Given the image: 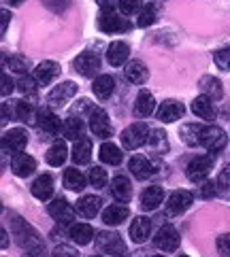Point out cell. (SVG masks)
<instances>
[{"instance_id":"1","label":"cell","mask_w":230,"mask_h":257,"mask_svg":"<svg viewBox=\"0 0 230 257\" xmlns=\"http://www.w3.org/2000/svg\"><path fill=\"white\" fill-rule=\"evenodd\" d=\"M11 232H13V238H15V244L20 246L24 253L34 251V249H43L45 246L41 234L36 232L28 221H24V219L17 217V215H11Z\"/></svg>"},{"instance_id":"2","label":"cell","mask_w":230,"mask_h":257,"mask_svg":"<svg viewBox=\"0 0 230 257\" xmlns=\"http://www.w3.org/2000/svg\"><path fill=\"white\" fill-rule=\"evenodd\" d=\"M119 15L122 13H117L113 7H105L98 15V30L105 32V34H117V32L130 30V24Z\"/></svg>"},{"instance_id":"3","label":"cell","mask_w":230,"mask_h":257,"mask_svg":"<svg viewBox=\"0 0 230 257\" xmlns=\"http://www.w3.org/2000/svg\"><path fill=\"white\" fill-rule=\"evenodd\" d=\"M149 134H151L149 127L139 121V123H132L130 127H126L119 139H122V147H124V149L136 151L139 147H143V145L149 143Z\"/></svg>"},{"instance_id":"4","label":"cell","mask_w":230,"mask_h":257,"mask_svg":"<svg viewBox=\"0 0 230 257\" xmlns=\"http://www.w3.org/2000/svg\"><path fill=\"white\" fill-rule=\"evenodd\" d=\"M96 246L105 255H111V257H126V242L122 240V236L115 234V232H103L96 234Z\"/></svg>"},{"instance_id":"5","label":"cell","mask_w":230,"mask_h":257,"mask_svg":"<svg viewBox=\"0 0 230 257\" xmlns=\"http://www.w3.org/2000/svg\"><path fill=\"white\" fill-rule=\"evenodd\" d=\"M228 139H226V132L217 125H202V132H200V147L211 153V155H217L219 151L226 147Z\"/></svg>"},{"instance_id":"6","label":"cell","mask_w":230,"mask_h":257,"mask_svg":"<svg viewBox=\"0 0 230 257\" xmlns=\"http://www.w3.org/2000/svg\"><path fill=\"white\" fill-rule=\"evenodd\" d=\"M211 168H213V155H198V158H194L190 164H188V168H186V174H188V179L192 183H200V181H205L209 177V172Z\"/></svg>"},{"instance_id":"7","label":"cell","mask_w":230,"mask_h":257,"mask_svg":"<svg viewBox=\"0 0 230 257\" xmlns=\"http://www.w3.org/2000/svg\"><path fill=\"white\" fill-rule=\"evenodd\" d=\"M28 145V132L24 127H13L3 134V151L5 153H22Z\"/></svg>"},{"instance_id":"8","label":"cell","mask_w":230,"mask_h":257,"mask_svg":"<svg viewBox=\"0 0 230 257\" xmlns=\"http://www.w3.org/2000/svg\"><path fill=\"white\" fill-rule=\"evenodd\" d=\"M77 94V83L72 81H64V83L56 85L49 94H47V104L51 108H60V106H66L68 100Z\"/></svg>"},{"instance_id":"9","label":"cell","mask_w":230,"mask_h":257,"mask_svg":"<svg viewBox=\"0 0 230 257\" xmlns=\"http://www.w3.org/2000/svg\"><path fill=\"white\" fill-rule=\"evenodd\" d=\"M154 244H156V249H160L164 253L177 251L179 249V234H177V229H175L171 223L162 225L158 229V234H156V238H154Z\"/></svg>"},{"instance_id":"10","label":"cell","mask_w":230,"mask_h":257,"mask_svg":"<svg viewBox=\"0 0 230 257\" xmlns=\"http://www.w3.org/2000/svg\"><path fill=\"white\" fill-rule=\"evenodd\" d=\"M90 130L96 139H109L113 134L111 121H109V115L103 111V108H92L90 111Z\"/></svg>"},{"instance_id":"11","label":"cell","mask_w":230,"mask_h":257,"mask_svg":"<svg viewBox=\"0 0 230 257\" xmlns=\"http://www.w3.org/2000/svg\"><path fill=\"white\" fill-rule=\"evenodd\" d=\"M192 202H194V196L190 194L186 189H179V191H173L167 200V217H177L181 213H186V210L192 206Z\"/></svg>"},{"instance_id":"12","label":"cell","mask_w":230,"mask_h":257,"mask_svg":"<svg viewBox=\"0 0 230 257\" xmlns=\"http://www.w3.org/2000/svg\"><path fill=\"white\" fill-rule=\"evenodd\" d=\"M72 66H75V70L81 77H94L98 72V68H100V56L94 51H84L75 58Z\"/></svg>"},{"instance_id":"13","label":"cell","mask_w":230,"mask_h":257,"mask_svg":"<svg viewBox=\"0 0 230 257\" xmlns=\"http://www.w3.org/2000/svg\"><path fill=\"white\" fill-rule=\"evenodd\" d=\"M75 210L77 208H72L70 204H68V200L66 198H56L51 202V204L47 206V213H49V217L51 219H56L58 223H70L72 219H75Z\"/></svg>"},{"instance_id":"14","label":"cell","mask_w":230,"mask_h":257,"mask_svg":"<svg viewBox=\"0 0 230 257\" xmlns=\"http://www.w3.org/2000/svg\"><path fill=\"white\" fill-rule=\"evenodd\" d=\"M183 113H186V108H183V104L177 102V100H164V102L156 108V117H158L162 123L177 121V119L183 117Z\"/></svg>"},{"instance_id":"15","label":"cell","mask_w":230,"mask_h":257,"mask_svg":"<svg viewBox=\"0 0 230 257\" xmlns=\"http://www.w3.org/2000/svg\"><path fill=\"white\" fill-rule=\"evenodd\" d=\"M36 123H39V127L49 134V136H58L62 132V121L60 117L51 111V108H41L39 115H36Z\"/></svg>"},{"instance_id":"16","label":"cell","mask_w":230,"mask_h":257,"mask_svg":"<svg viewBox=\"0 0 230 257\" xmlns=\"http://www.w3.org/2000/svg\"><path fill=\"white\" fill-rule=\"evenodd\" d=\"M36 170V160L28 153H15L11 158V172L15 177H30V174Z\"/></svg>"},{"instance_id":"17","label":"cell","mask_w":230,"mask_h":257,"mask_svg":"<svg viewBox=\"0 0 230 257\" xmlns=\"http://www.w3.org/2000/svg\"><path fill=\"white\" fill-rule=\"evenodd\" d=\"M58 75H60V64L53 62V60H45L34 68V79L39 81L41 85L53 83V81L58 79Z\"/></svg>"},{"instance_id":"18","label":"cell","mask_w":230,"mask_h":257,"mask_svg":"<svg viewBox=\"0 0 230 257\" xmlns=\"http://www.w3.org/2000/svg\"><path fill=\"white\" fill-rule=\"evenodd\" d=\"M128 56H130V47L124 41H113L107 47V62L111 66H124L128 62Z\"/></svg>"},{"instance_id":"19","label":"cell","mask_w":230,"mask_h":257,"mask_svg":"<svg viewBox=\"0 0 230 257\" xmlns=\"http://www.w3.org/2000/svg\"><path fill=\"white\" fill-rule=\"evenodd\" d=\"M192 113H194L196 117H200V119H207V121H213L215 115H217L213 100H211L209 96H205V94L194 98V102H192Z\"/></svg>"},{"instance_id":"20","label":"cell","mask_w":230,"mask_h":257,"mask_svg":"<svg viewBox=\"0 0 230 257\" xmlns=\"http://www.w3.org/2000/svg\"><path fill=\"white\" fill-rule=\"evenodd\" d=\"M124 75H126V79L130 81V83H134V85H143L145 81L149 79V70H147V66H145L141 60H132V62H128V64H126Z\"/></svg>"},{"instance_id":"21","label":"cell","mask_w":230,"mask_h":257,"mask_svg":"<svg viewBox=\"0 0 230 257\" xmlns=\"http://www.w3.org/2000/svg\"><path fill=\"white\" fill-rule=\"evenodd\" d=\"M128 170H130L134 174V179H139V181L154 177V172H156L154 164L147 158H143V155H134V158L130 160V164H128Z\"/></svg>"},{"instance_id":"22","label":"cell","mask_w":230,"mask_h":257,"mask_svg":"<svg viewBox=\"0 0 230 257\" xmlns=\"http://www.w3.org/2000/svg\"><path fill=\"white\" fill-rule=\"evenodd\" d=\"M30 191H32V196H34L36 200L47 202V200L53 196V179L49 177V174H41V177L32 183Z\"/></svg>"},{"instance_id":"23","label":"cell","mask_w":230,"mask_h":257,"mask_svg":"<svg viewBox=\"0 0 230 257\" xmlns=\"http://www.w3.org/2000/svg\"><path fill=\"white\" fill-rule=\"evenodd\" d=\"M151 113H156V98L147 89H143V91H139V96L134 100V115L136 117H149Z\"/></svg>"},{"instance_id":"24","label":"cell","mask_w":230,"mask_h":257,"mask_svg":"<svg viewBox=\"0 0 230 257\" xmlns=\"http://www.w3.org/2000/svg\"><path fill=\"white\" fill-rule=\"evenodd\" d=\"M68 236L75 244L86 246V244L92 242V238H94V227H92L90 223H72L70 229H68Z\"/></svg>"},{"instance_id":"25","label":"cell","mask_w":230,"mask_h":257,"mask_svg":"<svg viewBox=\"0 0 230 257\" xmlns=\"http://www.w3.org/2000/svg\"><path fill=\"white\" fill-rule=\"evenodd\" d=\"M149 232H151V221L147 217H136L130 223V240L136 244L145 242L149 238Z\"/></svg>"},{"instance_id":"26","label":"cell","mask_w":230,"mask_h":257,"mask_svg":"<svg viewBox=\"0 0 230 257\" xmlns=\"http://www.w3.org/2000/svg\"><path fill=\"white\" fill-rule=\"evenodd\" d=\"M128 217H130V210L122 204H111L103 210V221L107 225H122Z\"/></svg>"},{"instance_id":"27","label":"cell","mask_w":230,"mask_h":257,"mask_svg":"<svg viewBox=\"0 0 230 257\" xmlns=\"http://www.w3.org/2000/svg\"><path fill=\"white\" fill-rule=\"evenodd\" d=\"M162 200H164V189L158 185H151L141 194V208L143 210H156L162 204Z\"/></svg>"},{"instance_id":"28","label":"cell","mask_w":230,"mask_h":257,"mask_svg":"<svg viewBox=\"0 0 230 257\" xmlns=\"http://www.w3.org/2000/svg\"><path fill=\"white\" fill-rule=\"evenodd\" d=\"M66 158H68V149H66V143L64 141H56L47 149V153H45V160H47V164L53 168H60L62 164L66 162Z\"/></svg>"},{"instance_id":"29","label":"cell","mask_w":230,"mask_h":257,"mask_svg":"<svg viewBox=\"0 0 230 257\" xmlns=\"http://www.w3.org/2000/svg\"><path fill=\"white\" fill-rule=\"evenodd\" d=\"M92 91H94V96L98 100L111 98V94L115 91V79L111 75H100V77H96L94 85H92Z\"/></svg>"},{"instance_id":"30","label":"cell","mask_w":230,"mask_h":257,"mask_svg":"<svg viewBox=\"0 0 230 257\" xmlns=\"http://www.w3.org/2000/svg\"><path fill=\"white\" fill-rule=\"evenodd\" d=\"M100 204H103V200H100L98 196H84L79 202H77V213L81 217H86V219H92V217H96L100 213Z\"/></svg>"},{"instance_id":"31","label":"cell","mask_w":230,"mask_h":257,"mask_svg":"<svg viewBox=\"0 0 230 257\" xmlns=\"http://www.w3.org/2000/svg\"><path fill=\"white\" fill-rule=\"evenodd\" d=\"M111 194L119 202H130V198H132L130 179H128V177H115L113 183H111Z\"/></svg>"},{"instance_id":"32","label":"cell","mask_w":230,"mask_h":257,"mask_svg":"<svg viewBox=\"0 0 230 257\" xmlns=\"http://www.w3.org/2000/svg\"><path fill=\"white\" fill-rule=\"evenodd\" d=\"M92 160V141L90 139H79L75 141L72 147V162L79 164V166H86Z\"/></svg>"},{"instance_id":"33","label":"cell","mask_w":230,"mask_h":257,"mask_svg":"<svg viewBox=\"0 0 230 257\" xmlns=\"http://www.w3.org/2000/svg\"><path fill=\"white\" fill-rule=\"evenodd\" d=\"M198 85H200V89H202V94L209 96L211 100H222L224 89H222V81H219V79L207 75V77H202V79L198 81Z\"/></svg>"},{"instance_id":"34","label":"cell","mask_w":230,"mask_h":257,"mask_svg":"<svg viewBox=\"0 0 230 257\" xmlns=\"http://www.w3.org/2000/svg\"><path fill=\"white\" fill-rule=\"evenodd\" d=\"M98 158H100V162L111 164V166H117V164L122 162L124 153H122V149H119L117 145H113V143H103V145H100V151H98Z\"/></svg>"},{"instance_id":"35","label":"cell","mask_w":230,"mask_h":257,"mask_svg":"<svg viewBox=\"0 0 230 257\" xmlns=\"http://www.w3.org/2000/svg\"><path fill=\"white\" fill-rule=\"evenodd\" d=\"M84 121L77 117H68V119H64V123H62V134H64V139H68V141H79L81 136H84Z\"/></svg>"},{"instance_id":"36","label":"cell","mask_w":230,"mask_h":257,"mask_svg":"<svg viewBox=\"0 0 230 257\" xmlns=\"http://www.w3.org/2000/svg\"><path fill=\"white\" fill-rule=\"evenodd\" d=\"M86 177L81 174V170L77 168H66V172H64V185H66L70 191H81L86 189Z\"/></svg>"},{"instance_id":"37","label":"cell","mask_w":230,"mask_h":257,"mask_svg":"<svg viewBox=\"0 0 230 257\" xmlns=\"http://www.w3.org/2000/svg\"><path fill=\"white\" fill-rule=\"evenodd\" d=\"M200 132H202V125H198V123H188L179 130L183 143L190 147H200Z\"/></svg>"},{"instance_id":"38","label":"cell","mask_w":230,"mask_h":257,"mask_svg":"<svg viewBox=\"0 0 230 257\" xmlns=\"http://www.w3.org/2000/svg\"><path fill=\"white\" fill-rule=\"evenodd\" d=\"M36 113L32 102H26V100H20V102L15 104V117L20 119L22 123H34L36 121Z\"/></svg>"},{"instance_id":"39","label":"cell","mask_w":230,"mask_h":257,"mask_svg":"<svg viewBox=\"0 0 230 257\" xmlns=\"http://www.w3.org/2000/svg\"><path fill=\"white\" fill-rule=\"evenodd\" d=\"M39 81L30 75H24L20 81H17V89H20L22 96H28V98H36V91H39Z\"/></svg>"},{"instance_id":"40","label":"cell","mask_w":230,"mask_h":257,"mask_svg":"<svg viewBox=\"0 0 230 257\" xmlns=\"http://www.w3.org/2000/svg\"><path fill=\"white\" fill-rule=\"evenodd\" d=\"M156 20H158V9H156V5H147L141 9L136 26H139V28H147V26L156 24Z\"/></svg>"},{"instance_id":"41","label":"cell","mask_w":230,"mask_h":257,"mask_svg":"<svg viewBox=\"0 0 230 257\" xmlns=\"http://www.w3.org/2000/svg\"><path fill=\"white\" fill-rule=\"evenodd\" d=\"M151 147V149L156 153H162L169 149V143H167V134H164L162 130H151V136H149V143H147Z\"/></svg>"},{"instance_id":"42","label":"cell","mask_w":230,"mask_h":257,"mask_svg":"<svg viewBox=\"0 0 230 257\" xmlns=\"http://www.w3.org/2000/svg\"><path fill=\"white\" fill-rule=\"evenodd\" d=\"M117 9L122 15H134V13H141L143 9V0H119Z\"/></svg>"},{"instance_id":"43","label":"cell","mask_w":230,"mask_h":257,"mask_svg":"<svg viewBox=\"0 0 230 257\" xmlns=\"http://www.w3.org/2000/svg\"><path fill=\"white\" fill-rule=\"evenodd\" d=\"M88 181H90V185L96 187V189L105 187L107 185V172L100 168V166H94V168L90 170V174H88Z\"/></svg>"},{"instance_id":"44","label":"cell","mask_w":230,"mask_h":257,"mask_svg":"<svg viewBox=\"0 0 230 257\" xmlns=\"http://www.w3.org/2000/svg\"><path fill=\"white\" fill-rule=\"evenodd\" d=\"M213 62L217 64L219 70H230V47H222L213 51Z\"/></svg>"},{"instance_id":"45","label":"cell","mask_w":230,"mask_h":257,"mask_svg":"<svg viewBox=\"0 0 230 257\" xmlns=\"http://www.w3.org/2000/svg\"><path fill=\"white\" fill-rule=\"evenodd\" d=\"M5 66H11V70H15V72H26L30 66V62L22 56H11V58H5Z\"/></svg>"},{"instance_id":"46","label":"cell","mask_w":230,"mask_h":257,"mask_svg":"<svg viewBox=\"0 0 230 257\" xmlns=\"http://www.w3.org/2000/svg\"><path fill=\"white\" fill-rule=\"evenodd\" d=\"M45 7H47L51 13H62L70 7V0H45Z\"/></svg>"},{"instance_id":"47","label":"cell","mask_w":230,"mask_h":257,"mask_svg":"<svg viewBox=\"0 0 230 257\" xmlns=\"http://www.w3.org/2000/svg\"><path fill=\"white\" fill-rule=\"evenodd\" d=\"M217 251L222 257H230V234H222L217 238Z\"/></svg>"},{"instance_id":"48","label":"cell","mask_w":230,"mask_h":257,"mask_svg":"<svg viewBox=\"0 0 230 257\" xmlns=\"http://www.w3.org/2000/svg\"><path fill=\"white\" fill-rule=\"evenodd\" d=\"M51 257H77V251L68 244H58L56 249H53Z\"/></svg>"},{"instance_id":"49","label":"cell","mask_w":230,"mask_h":257,"mask_svg":"<svg viewBox=\"0 0 230 257\" xmlns=\"http://www.w3.org/2000/svg\"><path fill=\"white\" fill-rule=\"evenodd\" d=\"M0 83H3V87H0V94H3L5 98L11 94L13 91V87H15V83H13V79L7 75V72H3V77H0Z\"/></svg>"},{"instance_id":"50","label":"cell","mask_w":230,"mask_h":257,"mask_svg":"<svg viewBox=\"0 0 230 257\" xmlns=\"http://www.w3.org/2000/svg\"><path fill=\"white\" fill-rule=\"evenodd\" d=\"M200 196H202V198H211V196H215V183H211V181H205V183H202V187H200Z\"/></svg>"},{"instance_id":"51","label":"cell","mask_w":230,"mask_h":257,"mask_svg":"<svg viewBox=\"0 0 230 257\" xmlns=\"http://www.w3.org/2000/svg\"><path fill=\"white\" fill-rule=\"evenodd\" d=\"M22 257H47V249H34V251H26Z\"/></svg>"},{"instance_id":"52","label":"cell","mask_w":230,"mask_h":257,"mask_svg":"<svg viewBox=\"0 0 230 257\" xmlns=\"http://www.w3.org/2000/svg\"><path fill=\"white\" fill-rule=\"evenodd\" d=\"M0 17H3V28H0V32H7V26H9V17H11V15H9V11H7V9H3V13H0Z\"/></svg>"},{"instance_id":"53","label":"cell","mask_w":230,"mask_h":257,"mask_svg":"<svg viewBox=\"0 0 230 257\" xmlns=\"http://www.w3.org/2000/svg\"><path fill=\"white\" fill-rule=\"evenodd\" d=\"M0 238H3V240H0V246H3V249H7V246H9V234H7L5 227L0 229Z\"/></svg>"},{"instance_id":"54","label":"cell","mask_w":230,"mask_h":257,"mask_svg":"<svg viewBox=\"0 0 230 257\" xmlns=\"http://www.w3.org/2000/svg\"><path fill=\"white\" fill-rule=\"evenodd\" d=\"M9 119V104H3V121Z\"/></svg>"},{"instance_id":"55","label":"cell","mask_w":230,"mask_h":257,"mask_svg":"<svg viewBox=\"0 0 230 257\" xmlns=\"http://www.w3.org/2000/svg\"><path fill=\"white\" fill-rule=\"evenodd\" d=\"M22 3H24V0H11V5H13V7H17V5H22Z\"/></svg>"},{"instance_id":"56","label":"cell","mask_w":230,"mask_h":257,"mask_svg":"<svg viewBox=\"0 0 230 257\" xmlns=\"http://www.w3.org/2000/svg\"><path fill=\"white\" fill-rule=\"evenodd\" d=\"M90 257H105V255H90Z\"/></svg>"},{"instance_id":"57","label":"cell","mask_w":230,"mask_h":257,"mask_svg":"<svg viewBox=\"0 0 230 257\" xmlns=\"http://www.w3.org/2000/svg\"><path fill=\"white\" fill-rule=\"evenodd\" d=\"M179 257H190V255H179Z\"/></svg>"},{"instance_id":"58","label":"cell","mask_w":230,"mask_h":257,"mask_svg":"<svg viewBox=\"0 0 230 257\" xmlns=\"http://www.w3.org/2000/svg\"><path fill=\"white\" fill-rule=\"evenodd\" d=\"M154 257H164V255H154Z\"/></svg>"}]
</instances>
